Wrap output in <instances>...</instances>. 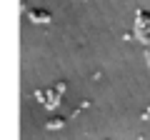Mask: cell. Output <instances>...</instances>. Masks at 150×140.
<instances>
[{
    "label": "cell",
    "mask_w": 150,
    "mask_h": 140,
    "mask_svg": "<svg viewBox=\"0 0 150 140\" xmlns=\"http://www.w3.org/2000/svg\"><path fill=\"white\" fill-rule=\"evenodd\" d=\"M30 20L33 23H50L53 15H50L48 10H43V8H33V10H30Z\"/></svg>",
    "instance_id": "6da1fadb"
},
{
    "label": "cell",
    "mask_w": 150,
    "mask_h": 140,
    "mask_svg": "<svg viewBox=\"0 0 150 140\" xmlns=\"http://www.w3.org/2000/svg\"><path fill=\"white\" fill-rule=\"evenodd\" d=\"M65 128V118H50L48 120V130H63Z\"/></svg>",
    "instance_id": "7a4b0ae2"
},
{
    "label": "cell",
    "mask_w": 150,
    "mask_h": 140,
    "mask_svg": "<svg viewBox=\"0 0 150 140\" xmlns=\"http://www.w3.org/2000/svg\"><path fill=\"white\" fill-rule=\"evenodd\" d=\"M145 118H150V108H148V110H145Z\"/></svg>",
    "instance_id": "3957f363"
}]
</instances>
